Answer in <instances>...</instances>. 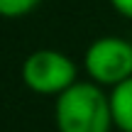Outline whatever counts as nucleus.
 <instances>
[{
  "label": "nucleus",
  "mask_w": 132,
  "mask_h": 132,
  "mask_svg": "<svg viewBox=\"0 0 132 132\" xmlns=\"http://www.w3.org/2000/svg\"><path fill=\"white\" fill-rule=\"evenodd\" d=\"M78 81L73 59L56 49H37L22 61V83L37 95H61Z\"/></svg>",
  "instance_id": "2"
},
{
  "label": "nucleus",
  "mask_w": 132,
  "mask_h": 132,
  "mask_svg": "<svg viewBox=\"0 0 132 132\" xmlns=\"http://www.w3.org/2000/svg\"><path fill=\"white\" fill-rule=\"evenodd\" d=\"M42 0H0V17L5 20H17L24 15L34 12Z\"/></svg>",
  "instance_id": "5"
},
{
  "label": "nucleus",
  "mask_w": 132,
  "mask_h": 132,
  "mask_svg": "<svg viewBox=\"0 0 132 132\" xmlns=\"http://www.w3.org/2000/svg\"><path fill=\"white\" fill-rule=\"evenodd\" d=\"M108 98L110 113H113V127H118L120 132H132V78L110 88Z\"/></svg>",
  "instance_id": "4"
},
{
  "label": "nucleus",
  "mask_w": 132,
  "mask_h": 132,
  "mask_svg": "<svg viewBox=\"0 0 132 132\" xmlns=\"http://www.w3.org/2000/svg\"><path fill=\"white\" fill-rule=\"evenodd\" d=\"M83 69L98 86H120L132 78V42L122 37H98L83 54Z\"/></svg>",
  "instance_id": "3"
},
{
  "label": "nucleus",
  "mask_w": 132,
  "mask_h": 132,
  "mask_svg": "<svg viewBox=\"0 0 132 132\" xmlns=\"http://www.w3.org/2000/svg\"><path fill=\"white\" fill-rule=\"evenodd\" d=\"M54 122L59 132H110L113 113L108 93L93 81H76L56 95Z\"/></svg>",
  "instance_id": "1"
},
{
  "label": "nucleus",
  "mask_w": 132,
  "mask_h": 132,
  "mask_svg": "<svg viewBox=\"0 0 132 132\" xmlns=\"http://www.w3.org/2000/svg\"><path fill=\"white\" fill-rule=\"evenodd\" d=\"M113 10L118 15H122L125 20H132V0H110Z\"/></svg>",
  "instance_id": "6"
}]
</instances>
